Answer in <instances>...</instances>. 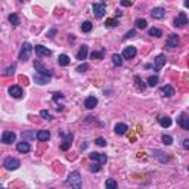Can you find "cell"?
<instances>
[{
  "mask_svg": "<svg viewBox=\"0 0 189 189\" xmlns=\"http://www.w3.org/2000/svg\"><path fill=\"white\" fill-rule=\"evenodd\" d=\"M34 50H36V55H38V56H50L52 55V50L47 49V47H44L43 44H36V46H34Z\"/></svg>",
  "mask_w": 189,
  "mask_h": 189,
  "instance_id": "4fadbf2b",
  "label": "cell"
},
{
  "mask_svg": "<svg viewBox=\"0 0 189 189\" xmlns=\"http://www.w3.org/2000/svg\"><path fill=\"white\" fill-rule=\"evenodd\" d=\"M152 154H154V157H157L161 163H167V161H170V157H163V155H161L163 152H161V151H158V149H154Z\"/></svg>",
  "mask_w": 189,
  "mask_h": 189,
  "instance_id": "484cf974",
  "label": "cell"
},
{
  "mask_svg": "<svg viewBox=\"0 0 189 189\" xmlns=\"http://www.w3.org/2000/svg\"><path fill=\"white\" fill-rule=\"evenodd\" d=\"M158 81H160L158 75H151V77H149V79H148L146 84L149 86V87H155V86L158 84Z\"/></svg>",
  "mask_w": 189,
  "mask_h": 189,
  "instance_id": "f546056e",
  "label": "cell"
},
{
  "mask_svg": "<svg viewBox=\"0 0 189 189\" xmlns=\"http://www.w3.org/2000/svg\"><path fill=\"white\" fill-rule=\"evenodd\" d=\"M121 6H132V2H130V0H123Z\"/></svg>",
  "mask_w": 189,
  "mask_h": 189,
  "instance_id": "f6af8a7d",
  "label": "cell"
},
{
  "mask_svg": "<svg viewBox=\"0 0 189 189\" xmlns=\"http://www.w3.org/2000/svg\"><path fill=\"white\" fill-rule=\"evenodd\" d=\"M40 117H42V118H44V120H52V114H50L49 111H46V110L40 111Z\"/></svg>",
  "mask_w": 189,
  "mask_h": 189,
  "instance_id": "74e56055",
  "label": "cell"
},
{
  "mask_svg": "<svg viewBox=\"0 0 189 189\" xmlns=\"http://www.w3.org/2000/svg\"><path fill=\"white\" fill-rule=\"evenodd\" d=\"M134 34H136V31L134 30H130L126 33V36H124V38H130V37H134Z\"/></svg>",
  "mask_w": 189,
  "mask_h": 189,
  "instance_id": "7bdbcfd3",
  "label": "cell"
},
{
  "mask_svg": "<svg viewBox=\"0 0 189 189\" xmlns=\"http://www.w3.org/2000/svg\"><path fill=\"white\" fill-rule=\"evenodd\" d=\"M89 170L92 171V173H98L99 170H101V164H95V165H90V169Z\"/></svg>",
  "mask_w": 189,
  "mask_h": 189,
  "instance_id": "b9f144b4",
  "label": "cell"
},
{
  "mask_svg": "<svg viewBox=\"0 0 189 189\" xmlns=\"http://www.w3.org/2000/svg\"><path fill=\"white\" fill-rule=\"evenodd\" d=\"M134 25H136V28H139V30H145V28L148 27V22H146V19L139 18V19H136Z\"/></svg>",
  "mask_w": 189,
  "mask_h": 189,
  "instance_id": "4316f807",
  "label": "cell"
},
{
  "mask_svg": "<svg viewBox=\"0 0 189 189\" xmlns=\"http://www.w3.org/2000/svg\"><path fill=\"white\" fill-rule=\"evenodd\" d=\"M151 15H152V18H155V19H161V18H164L165 11L163 7H154L152 11H151Z\"/></svg>",
  "mask_w": 189,
  "mask_h": 189,
  "instance_id": "d6986e66",
  "label": "cell"
},
{
  "mask_svg": "<svg viewBox=\"0 0 189 189\" xmlns=\"http://www.w3.org/2000/svg\"><path fill=\"white\" fill-rule=\"evenodd\" d=\"M92 59H104V49L99 52H93L92 53Z\"/></svg>",
  "mask_w": 189,
  "mask_h": 189,
  "instance_id": "d590c367",
  "label": "cell"
},
{
  "mask_svg": "<svg viewBox=\"0 0 189 189\" xmlns=\"http://www.w3.org/2000/svg\"><path fill=\"white\" fill-rule=\"evenodd\" d=\"M95 143L98 145V146H106V140L104 137H98V139L95 140Z\"/></svg>",
  "mask_w": 189,
  "mask_h": 189,
  "instance_id": "ab89813d",
  "label": "cell"
},
{
  "mask_svg": "<svg viewBox=\"0 0 189 189\" xmlns=\"http://www.w3.org/2000/svg\"><path fill=\"white\" fill-rule=\"evenodd\" d=\"M89 158H90L92 161H96V163H99V164H105V163L108 161V157H106L105 154H101V152H92V154H89Z\"/></svg>",
  "mask_w": 189,
  "mask_h": 189,
  "instance_id": "8992f818",
  "label": "cell"
},
{
  "mask_svg": "<svg viewBox=\"0 0 189 189\" xmlns=\"http://www.w3.org/2000/svg\"><path fill=\"white\" fill-rule=\"evenodd\" d=\"M34 68H36L37 74H42V75H46V77H52V75H53V73H52L50 70H47V68L44 67L40 61L34 62Z\"/></svg>",
  "mask_w": 189,
  "mask_h": 189,
  "instance_id": "5b68a950",
  "label": "cell"
},
{
  "mask_svg": "<svg viewBox=\"0 0 189 189\" xmlns=\"http://www.w3.org/2000/svg\"><path fill=\"white\" fill-rule=\"evenodd\" d=\"M15 139H16V134L13 133V132H9V130L3 132V134H2V142H3V143H6V145L15 142Z\"/></svg>",
  "mask_w": 189,
  "mask_h": 189,
  "instance_id": "8fae6325",
  "label": "cell"
},
{
  "mask_svg": "<svg viewBox=\"0 0 189 189\" xmlns=\"http://www.w3.org/2000/svg\"><path fill=\"white\" fill-rule=\"evenodd\" d=\"M87 70H89V65H87V64H83V65H79V67H77V71H79V73H86Z\"/></svg>",
  "mask_w": 189,
  "mask_h": 189,
  "instance_id": "60d3db41",
  "label": "cell"
},
{
  "mask_svg": "<svg viewBox=\"0 0 189 189\" xmlns=\"http://www.w3.org/2000/svg\"><path fill=\"white\" fill-rule=\"evenodd\" d=\"M70 62H71V59H70V56L65 55V53L59 55V58H58V64H59V67H68V65H70Z\"/></svg>",
  "mask_w": 189,
  "mask_h": 189,
  "instance_id": "603a6c76",
  "label": "cell"
},
{
  "mask_svg": "<svg viewBox=\"0 0 189 189\" xmlns=\"http://www.w3.org/2000/svg\"><path fill=\"white\" fill-rule=\"evenodd\" d=\"M13 73H15V65H9V67L6 68V70H5V75H6V77H9V75H13Z\"/></svg>",
  "mask_w": 189,
  "mask_h": 189,
  "instance_id": "8d00e7d4",
  "label": "cell"
},
{
  "mask_svg": "<svg viewBox=\"0 0 189 189\" xmlns=\"http://www.w3.org/2000/svg\"><path fill=\"white\" fill-rule=\"evenodd\" d=\"M112 64H114L115 67H121L123 65V56L118 55V53H114V55H112Z\"/></svg>",
  "mask_w": 189,
  "mask_h": 189,
  "instance_id": "f1b7e54d",
  "label": "cell"
},
{
  "mask_svg": "<svg viewBox=\"0 0 189 189\" xmlns=\"http://www.w3.org/2000/svg\"><path fill=\"white\" fill-rule=\"evenodd\" d=\"M9 22L12 25H15V27H18L19 25V16L16 15V13H11L9 15Z\"/></svg>",
  "mask_w": 189,
  "mask_h": 189,
  "instance_id": "1f68e13d",
  "label": "cell"
},
{
  "mask_svg": "<svg viewBox=\"0 0 189 189\" xmlns=\"http://www.w3.org/2000/svg\"><path fill=\"white\" fill-rule=\"evenodd\" d=\"M179 124L183 130H189V115L188 114H182L179 118Z\"/></svg>",
  "mask_w": 189,
  "mask_h": 189,
  "instance_id": "ffe728a7",
  "label": "cell"
},
{
  "mask_svg": "<svg viewBox=\"0 0 189 189\" xmlns=\"http://www.w3.org/2000/svg\"><path fill=\"white\" fill-rule=\"evenodd\" d=\"M165 46L169 47V49H176L177 46H179V36L177 34H170L169 38H167V43H165Z\"/></svg>",
  "mask_w": 189,
  "mask_h": 189,
  "instance_id": "ba28073f",
  "label": "cell"
},
{
  "mask_svg": "<svg viewBox=\"0 0 189 189\" xmlns=\"http://www.w3.org/2000/svg\"><path fill=\"white\" fill-rule=\"evenodd\" d=\"M62 136H64V140H62V143H61V149L62 151H67V149H70V146H71V143H73V133H61Z\"/></svg>",
  "mask_w": 189,
  "mask_h": 189,
  "instance_id": "52a82bcc",
  "label": "cell"
},
{
  "mask_svg": "<svg viewBox=\"0 0 189 189\" xmlns=\"http://www.w3.org/2000/svg\"><path fill=\"white\" fill-rule=\"evenodd\" d=\"M186 24H188V16H186V13L185 12H180L179 15H177V18L174 19V27H186Z\"/></svg>",
  "mask_w": 189,
  "mask_h": 189,
  "instance_id": "7c38bea8",
  "label": "cell"
},
{
  "mask_svg": "<svg viewBox=\"0 0 189 189\" xmlns=\"http://www.w3.org/2000/svg\"><path fill=\"white\" fill-rule=\"evenodd\" d=\"M105 12H106V3L105 2H99L93 5V13L96 18H104Z\"/></svg>",
  "mask_w": 189,
  "mask_h": 189,
  "instance_id": "3957f363",
  "label": "cell"
},
{
  "mask_svg": "<svg viewBox=\"0 0 189 189\" xmlns=\"http://www.w3.org/2000/svg\"><path fill=\"white\" fill-rule=\"evenodd\" d=\"M3 165L6 167L7 170H16V169H19V165H21V161L16 158H12V157H7L3 161Z\"/></svg>",
  "mask_w": 189,
  "mask_h": 189,
  "instance_id": "277c9868",
  "label": "cell"
},
{
  "mask_svg": "<svg viewBox=\"0 0 189 189\" xmlns=\"http://www.w3.org/2000/svg\"><path fill=\"white\" fill-rule=\"evenodd\" d=\"M50 79L52 77H46V75H42V74H34V77H33V80H34V83H37V84H40V86H43V84H47L50 81Z\"/></svg>",
  "mask_w": 189,
  "mask_h": 189,
  "instance_id": "5bb4252c",
  "label": "cell"
},
{
  "mask_svg": "<svg viewBox=\"0 0 189 189\" xmlns=\"http://www.w3.org/2000/svg\"><path fill=\"white\" fill-rule=\"evenodd\" d=\"M134 81H136V87H137L139 90H145V87L148 86V84H145V81L140 79L139 75H136V77H134Z\"/></svg>",
  "mask_w": 189,
  "mask_h": 189,
  "instance_id": "83f0119b",
  "label": "cell"
},
{
  "mask_svg": "<svg viewBox=\"0 0 189 189\" xmlns=\"http://www.w3.org/2000/svg\"><path fill=\"white\" fill-rule=\"evenodd\" d=\"M182 145H183V148H185V149H189V139H185V140H183Z\"/></svg>",
  "mask_w": 189,
  "mask_h": 189,
  "instance_id": "ee69618b",
  "label": "cell"
},
{
  "mask_svg": "<svg viewBox=\"0 0 189 189\" xmlns=\"http://www.w3.org/2000/svg\"><path fill=\"white\" fill-rule=\"evenodd\" d=\"M36 136H37V139L40 140V142H47V140L50 139L49 130H38Z\"/></svg>",
  "mask_w": 189,
  "mask_h": 189,
  "instance_id": "e0dca14e",
  "label": "cell"
},
{
  "mask_svg": "<svg viewBox=\"0 0 189 189\" xmlns=\"http://www.w3.org/2000/svg\"><path fill=\"white\" fill-rule=\"evenodd\" d=\"M16 149H18V152H21V154H27V152H30L31 146L27 140H22V142H18V143H16Z\"/></svg>",
  "mask_w": 189,
  "mask_h": 189,
  "instance_id": "9a60e30c",
  "label": "cell"
},
{
  "mask_svg": "<svg viewBox=\"0 0 189 189\" xmlns=\"http://www.w3.org/2000/svg\"><path fill=\"white\" fill-rule=\"evenodd\" d=\"M73 189H83L81 186H75V188H73Z\"/></svg>",
  "mask_w": 189,
  "mask_h": 189,
  "instance_id": "681fc988",
  "label": "cell"
},
{
  "mask_svg": "<svg viewBox=\"0 0 189 189\" xmlns=\"http://www.w3.org/2000/svg\"><path fill=\"white\" fill-rule=\"evenodd\" d=\"M105 189H117V182L114 179H106V182H105Z\"/></svg>",
  "mask_w": 189,
  "mask_h": 189,
  "instance_id": "836d02e7",
  "label": "cell"
},
{
  "mask_svg": "<svg viewBox=\"0 0 189 189\" xmlns=\"http://www.w3.org/2000/svg\"><path fill=\"white\" fill-rule=\"evenodd\" d=\"M161 140H163V143H165V145H171L173 143V137H171L170 134H163Z\"/></svg>",
  "mask_w": 189,
  "mask_h": 189,
  "instance_id": "e575fe53",
  "label": "cell"
},
{
  "mask_svg": "<svg viewBox=\"0 0 189 189\" xmlns=\"http://www.w3.org/2000/svg\"><path fill=\"white\" fill-rule=\"evenodd\" d=\"M185 6L189 7V0H186V2H185Z\"/></svg>",
  "mask_w": 189,
  "mask_h": 189,
  "instance_id": "c3c4849f",
  "label": "cell"
},
{
  "mask_svg": "<svg viewBox=\"0 0 189 189\" xmlns=\"http://www.w3.org/2000/svg\"><path fill=\"white\" fill-rule=\"evenodd\" d=\"M114 130H115L117 134H126V132L128 130V126L127 124H124V123H118V124H115V127H114Z\"/></svg>",
  "mask_w": 189,
  "mask_h": 189,
  "instance_id": "7402d4cb",
  "label": "cell"
},
{
  "mask_svg": "<svg viewBox=\"0 0 189 189\" xmlns=\"http://www.w3.org/2000/svg\"><path fill=\"white\" fill-rule=\"evenodd\" d=\"M98 105V99L95 98V96H87L84 101V106L87 110H93L95 106Z\"/></svg>",
  "mask_w": 189,
  "mask_h": 189,
  "instance_id": "2e32d148",
  "label": "cell"
},
{
  "mask_svg": "<svg viewBox=\"0 0 189 189\" xmlns=\"http://www.w3.org/2000/svg\"><path fill=\"white\" fill-rule=\"evenodd\" d=\"M9 95L15 99H21L24 96V90H22L19 86H11V87H9Z\"/></svg>",
  "mask_w": 189,
  "mask_h": 189,
  "instance_id": "30bf717a",
  "label": "cell"
},
{
  "mask_svg": "<svg viewBox=\"0 0 189 189\" xmlns=\"http://www.w3.org/2000/svg\"><path fill=\"white\" fill-rule=\"evenodd\" d=\"M136 53H137V50H136L134 46H127V47H124L121 56L124 59H133L134 56H136Z\"/></svg>",
  "mask_w": 189,
  "mask_h": 189,
  "instance_id": "9c48e42d",
  "label": "cell"
},
{
  "mask_svg": "<svg viewBox=\"0 0 189 189\" xmlns=\"http://www.w3.org/2000/svg\"><path fill=\"white\" fill-rule=\"evenodd\" d=\"M163 95H164L165 98H171V96H174V89H173V87H171V86H164V87H163Z\"/></svg>",
  "mask_w": 189,
  "mask_h": 189,
  "instance_id": "cb8c5ba5",
  "label": "cell"
},
{
  "mask_svg": "<svg viewBox=\"0 0 189 189\" xmlns=\"http://www.w3.org/2000/svg\"><path fill=\"white\" fill-rule=\"evenodd\" d=\"M87 53H89V47H87L86 44H83V46L80 47V50L77 52V59H79V61L86 59V58H87Z\"/></svg>",
  "mask_w": 189,
  "mask_h": 189,
  "instance_id": "44dd1931",
  "label": "cell"
},
{
  "mask_svg": "<svg viewBox=\"0 0 189 189\" xmlns=\"http://www.w3.org/2000/svg\"><path fill=\"white\" fill-rule=\"evenodd\" d=\"M165 65V55H158L155 58V71H160L161 68Z\"/></svg>",
  "mask_w": 189,
  "mask_h": 189,
  "instance_id": "ac0fdd59",
  "label": "cell"
},
{
  "mask_svg": "<svg viewBox=\"0 0 189 189\" xmlns=\"http://www.w3.org/2000/svg\"><path fill=\"white\" fill-rule=\"evenodd\" d=\"M158 123H160L161 127H170L171 126V118L170 117H160Z\"/></svg>",
  "mask_w": 189,
  "mask_h": 189,
  "instance_id": "d4e9b609",
  "label": "cell"
},
{
  "mask_svg": "<svg viewBox=\"0 0 189 189\" xmlns=\"http://www.w3.org/2000/svg\"><path fill=\"white\" fill-rule=\"evenodd\" d=\"M148 34L151 37H161L163 36V31L160 30V28H155V27H154V28H151V30L148 31Z\"/></svg>",
  "mask_w": 189,
  "mask_h": 189,
  "instance_id": "d6a6232c",
  "label": "cell"
},
{
  "mask_svg": "<svg viewBox=\"0 0 189 189\" xmlns=\"http://www.w3.org/2000/svg\"><path fill=\"white\" fill-rule=\"evenodd\" d=\"M61 98H64L62 93H55V95H53V101H58V99H61Z\"/></svg>",
  "mask_w": 189,
  "mask_h": 189,
  "instance_id": "bcb514c9",
  "label": "cell"
},
{
  "mask_svg": "<svg viewBox=\"0 0 189 189\" xmlns=\"http://www.w3.org/2000/svg\"><path fill=\"white\" fill-rule=\"evenodd\" d=\"M56 34V28H53V30H50L49 33H47V37H53Z\"/></svg>",
  "mask_w": 189,
  "mask_h": 189,
  "instance_id": "7dc6e473",
  "label": "cell"
},
{
  "mask_svg": "<svg viewBox=\"0 0 189 189\" xmlns=\"http://www.w3.org/2000/svg\"><path fill=\"white\" fill-rule=\"evenodd\" d=\"M34 49L33 46H31L28 42H25L22 46H21V52H19V56H18V59L19 61H28V58H30L31 55V50Z\"/></svg>",
  "mask_w": 189,
  "mask_h": 189,
  "instance_id": "6da1fadb",
  "label": "cell"
},
{
  "mask_svg": "<svg viewBox=\"0 0 189 189\" xmlns=\"http://www.w3.org/2000/svg\"><path fill=\"white\" fill-rule=\"evenodd\" d=\"M92 28H93V24L89 22V21H84V22L81 24V31H83V33H90Z\"/></svg>",
  "mask_w": 189,
  "mask_h": 189,
  "instance_id": "4dcf8cb0",
  "label": "cell"
},
{
  "mask_svg": "<svg viewBox=\"0 0 189 189\" xmlns=\"http://www.w3.org/2000/svg\"><path fill=\"white\" fill-rule=\"evenodd\" d=\"M105 25H106L108 28H112V27H115V25H117V21H115V19H112V18H110V19H106Z\"/></svg>",
  "mask_w": 189,
  "mask_h": 189,
  "instance_id": "f35d334b",
  "label": "cell"
},
{
  "mask_svg": "<svg viewBox=\"0 0 189 189\" xmlns=\"http://www.w3.org/2000/svg\"><path fill=\"white\" fill-rule=\"evenodd\" d=\"M67 185H71V186H80L81 185V174H80V171H71L70 174H68V179H67Z\"/></svg>",
  "mask_w": 189,
  "mask_h": 189,
  "instance_id": "7a4b0ae2",
  "label": "cell"
}]
</instances>
